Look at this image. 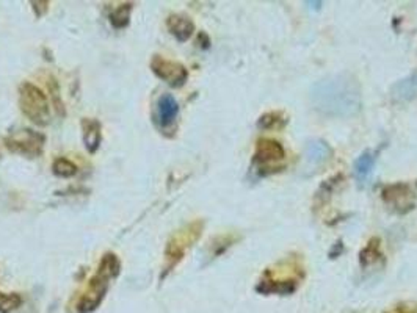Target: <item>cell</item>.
<instances>
[{"label":"cell","mask_w":417,"mask_h":313,"mask_svg":"<svg viewBox=\"0 0 417 313\" xmlns=\"http://www.w3.org/2000/svg\"><path fill=\"white\" fill-rule=\"evenodd\" d=\"M309 99L315 110L332 118H351L362 107L360 83L348 72H339L315 82Z\"/></svg>","instance_id":"1"},{"label":"cell","mask_w":417,"mask_h":313,"mask_svg":"<svg viewBox=\"0 0 417 313\" xmlns=\"http://www.w3.org/2000/svg\"><path fill=\"white\" fill-rule=\"evenodd\" d=\"M119 268H121V263H119L116 254L107 252L99 263L98 271L88 280L85 292L82 293L79 303H77V310L80 313L96 310L99 304L103 303L107 290H109L110 282L118 276Z\"/></svg>","instance_id":"2"},{"label":"cell","mask_w":417,"mask_h":313,"mask_svg":"<svg viewBox=\"0 0 417 313\" xmlns=\"http://www.w3.org/2000/svg\"><path fill=\"white\" fill-rule=\"evenodd\" d=\"M305 278V267L298 257L284 258L273 267L267 268L262 276L258 292L260 293H294L296 285Z\"/></svg>","instance_id":"3"},{"label":"cell","mask_w":417,"mask_h":313,"mask_svg":"<svg viewBox=\"0 0 417 313\" xmlns=\"http://www.w3.org/2000/svg\"><path fill=\"white\" fill-rule=\"evenodd\" d=\"M202 229H204V222L201 220H196L193 222H188L187 226L181 227L177 232L171 235L165 249V273L162 278H165L166 273H170L171 269H175L181 263L182 258L186 257L187 251L199 240Z\"/></svg>","instance_id":"4"},{"label":"cell","mask_w":417,"mask_h":313,"mask_svg":"<svg viewBox=\"0 0 417 313\" xmlns=\"http://www.w3.org/2000/svg\"><path fill=\"white\" fill-rule=\"evenodd\" d=\"M19 107L21 111L37 125H46L51 121L49 99L33 83L24 82L19 87Z\"/></svg>","instance_id":"5"},{"label":"cell","mask_w":417,"mask_h":313,"mask_svg":"<svg viewBox=\"0 0 417 313\" xmlns=\"http://www.w3.org/2000/svg\"><path fill=\"white\" fill-rule=\"evenodd\" d=\"M44 144L46 136L32 129H21L5 138V146H7L8 150L15 154L30 156V159H35V156H39L43 154Z\"/></svg>","instance_id":"6"},{"label":"cell","mask_w":417,"mask_h":313,"mask_svg":"<svg viewBox=\"0 0 417 313\" xmlns=\"http://www.w3.org/2000/svg\"><path fill=\"white\" fill-rule=\"evenodd\" d=\"M151 69L160 80L168 83L172 88H181L188 78L186 66L160 55H156L151 60Z\"/></svg>","instance_id":"7"},{"label":"cell","mask_w":417,"mask_h":313,"mask_svg":"<svg viewBox=\"0 0 417 313\" xmlns=\"http://www.w3.org/2000/svg\"><path fill=\"white\" fill-rule=\"evenodd\" d=\"M381 196L386 206L396 213H408L414 207V193L405 184L384 186Z\"/></svg>","instance_id":"8"},{"label":"cell","mask_w":417,"mask_h":313,"mask_svg":"<svg viewBox=\"0 0 417 313\" xmlns=\"http://www.w3.org/2000/svg\"><path fill=\"white\" fill-rule=\"evenodd\" d=\"M284 147L275 140H259L254 152V163L258 166H272L284 160Z\"/></svg>","instance_id":"9"},{"label":"cell","mask_w":417,"mask_h":313,"mask_svg":"<svg viewBox=\"0 0 417 313\" xmlns=\"http://www.w3.org/2000/svg\"><path fill=\"white\" fill-rule=\"evenodd\" d=\"M179 104L171 94H163L157 102V121L162 129H168L176 123Z\"/></svg>","instance_id":"10"},{"label":"cell","mask_w":417,"mask_h":313,"mask_svg":"<svg viewBox=\"0 0 417 313\" xmlns=\"http://www.w3.org/2000/svg\"><path fill=\"white\" fill-rule=\"evenodd\" d=\"M391 96L394 102H398V104L413 100L417 96V71L411 72L408 77L398 80L391 89Z\"/></svg>","instance_id":"11"},{"label":"cell","mask_w":417,"mask_h":313,"mask_svg":"<svg viewBox=\"0 0 417 313\" xmlns=\"http://www.w3.org/2000/svg\"><path fill=\"white\" fill-rule=\"evenodd\" d=\"M166 27H168L170 33L181 43H186L187 39L192 38L195 32L193 21L184 15H171L168 21H166Z\"/></svg>","instance_id":"12"},{"label":"cell","mask_w":417,"mask_h":313,"mask_svg":"<svg viewBox=\"0 0 417 313\" xmlns=\"http://www.w3.org/2000/svg\"><path fill=\"white\" fill-rule=\"evenodd\" d=\"M375 163H377V155H375V152H372V150H366V152H362L356 159L353 172L357 184L361 186L369 185V180H371L375 170Z\"/></svg>","instance_id":"13"},{"label":"cell","mask_w":417,"mask_h":313,"mask_svg":"<svg viewBox=\"0 0 417 313\" xmlns=\"http://www.w3.org/2000/svg\"><path fill=\"white\" fill-rule=\"evenodd\" d=\"M82 130H83V143H85L87 150L89 154H94L100 146V140H103L100 123L91 118L82 119Z\"/></svg>","instance_id":"14"},{"label":"cell","mask_w":417,"mask_h":313,"mask_svg":"<svg viewBox=\"0 0 417 313\" xmlns=\"http://www.w3.org/2000/svg\"><path fill=\"white\" fill-rule=\"evenodd\" d=\"M305 155H306L308 163H311L314 166H320L321 163H325V161L330 159L331 149L325 141L311 140L306 144Z\"/></svg>","instance_id":"15"},{"label":"cell","mask_w":417,"mask_h":313,"mask_svg":"<svg viewBox=\"0 0 417 313\" xmlns=\"http://www.w3.org/2000/svg\"><path fill=\"white\" fill-rule=\"evenodd\" d=\"M380 244H381V242H380L378 238H372L371 242L367 243L366 248L361 251L360 262H361V267L362 268L371 267V265H373L375 262L380 260V257H381Z\"/></svg>","instance_id":"16"},{"label":"cell","mask_w":417,"mask_h":313,"mask_svg":"<svg viewBox=\"0 0 417 313\" xmlns=\"http://www.w3.org/2000/svg\"><path fill=\"white\" fill-rule=\"evenodd\" d=\"M130 13H132V3H121L119 7L110 13V22L115 28H124L127 27Z\"/></svg>","instance_id":"17"},{"label":"cell","mask_w":417,"mask_h":313,"mask_svg":"<svg viewBox=\"0 0 417 313\" xmlns=\"http://www.w3.org/2000/svg\"><path fill=\"white\" fill-rule=\"evenodd\" d=\"M52 171L58 177L69 179V177H74L77 174V166L71 160L64 159V156H60V159H57L55 161H53Z\"/></svg>","instance_id":"18"},{"label":"cell","mask_w":417,"mask_h":313,"mask_svg":"<svg viewBox=\"0 0 417 313\" xmlns=\"http://www.w3.org/2000/svg\"><path fill=\"white\" fill-rule=\"evenodd\" d=\"M284 124H285V118H284V114L279 111L267 113L259 119V127L264 130L281 129V127H284Z\"/></svg>","instance_id":"19"},{"label":"cell","mask_w":417,"mask_h":313,"mask_svg":"<svg viewBox=\"0 0 417 313\" xmlns=\"http://www.w3.org/2000/svg\"><path fill=\"white\" fill-rule=\"evenodd\" d=\"M22 304V298L17 293L0 292V313H10Z\"/></svg>","instance_id":"20"},{"label":"cell","mask_w":417,"mask_h":313,"mask_svg":"<svg viewBox=\"0 0 417 313\" xmlns=\"http://www.w3.org/2000/svg\"><path fill=\"white\" fill-rule=\"evenodd\" d=\"M47 88H49V96L53 102V107H55V110L58 114H62V116H64V105H63V100H62V96H60V88H58V83L53 77L49 78V82H47Z\"/></svg>","instance_id":"21"}]
</instances>
